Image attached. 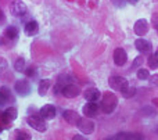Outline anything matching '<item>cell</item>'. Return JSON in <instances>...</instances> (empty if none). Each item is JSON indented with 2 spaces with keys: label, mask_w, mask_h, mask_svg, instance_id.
Returning a JSON list of instances; mask_svg holds the SVG:
<instances>
[{
  "label": "cell",
  "mask_w": 158,
  "mask_h": 140,
  "mask_svg": "<svg viewBox=\"0 0 158 140\" xmlns=\"http://www.w3.org/2000/svg\"><path fill=\"white\" fill-rule=\"evenodd\" d=\"M118 105V99L114 93L111 92H107V93L103 94L101 97V103H100V107H101V111L104 114H111L115 111Z\"/></svg>",
  "instance_id": "cell-1"
},
{
  "label": "cell",
  "mask_w": 158,
  "mask_h": 140,
  "mask_svg": "<svg viewBox=\"0 0 158 140\" xmlns=\"http://www.w3.org/2000/svg\"><path fill=\"white\" fill-rule=\"evenodd\" d=\"M27 122L31 128H33L38 132H46L47 130V124L42 117H36V115H31L27 118Z\"/></svg>",
  "instance_id": "cell-2"
},
{
  "label": "cell",
  "mask_w": 158,
  "mask_h": 140,
  "mask_svg": "<svg viewBox=\"0 0 158 140\" xmlns=\"http://www.w3.org/2000/svg\"><path fill=\"white\" fill-rule=\"evenodd\" d=\"M108 85L111 86V89L117 92H123L129 86V82L126 78L123 76H111L108 80Z\"/></svg>",
  "instance_id": "cell-3"
},
{
  "label": "cell",
  "mask_w": 158,
  "mask_h": 140,
  "mask_svg": "<svg viewBox=\"0 0 158 140\" xmlns=\"http://www.w3.org/2000/svg\"><path fill=\"white\" fill-rule=\"evenodd\" d=\"M31 89H32L31 83L25 79H18V80H15V83H14V90H15V93L21 97L28 96V94L31 93Z\"/></svg>",
  "instance_id": "cell-4"
},
{
  "label": "cell",
  "mask_w": 158,
  "mask_h": 140,
  "mask_svg": "<svg viewBox=\"0 0 158 140\" xmlns=\"http://www.w3.org/2000/svg\"><path fill=\"white\" fill-rule=\"evenodd\" d=\"M27 4L22 0H14L10 4V13L14 17H24L27 14Z\"/></svg>",
  "instance_id": "cell-5"
},
{
  "label": "cell",
  "mask_w": 158,
  "mask_h": 140,
  "mask_svg": "<svg viewBox=\"0 0 158 140\" xmlns=\"http://www.w3.org/2000/svg\"><path fill=\"white\" fill-rule=\"evenodd\" d=\"M77 126L83 135H90V133L94 132V122L90 118H87V117H83V118L79 119Z\"/></svg>",
  "instance_id": "cell-6"
},
{
  "label": "cell",
  "mask_w": 158,
  "mask_h": 140,
  "mask_svg": "<svg viewBox=\"0 0 158 140\" xmlns=\"http://www.w3.org/2000/svg\"><path fill=\"white\" fill-rule=\"evenodd\" d=\"M98 108H100V104H97V101H87V104H85L83 108H82V113H83L85 117L92 118V117L97 115Z\"/></svg>",
  "instance_id": "cell-7"
},
{
  "label": "cell",
  "mask_w": 158,
  "mask_h": 140,
  "mask_svg": "<svg viewBox=\"0 0 158 140\" xmlns=\"http://www.w3.org/2000/svg\"><path fill=\"white\" fill-rule=\"evenodd\" d=\"M133 32L136 33L137 36H144L146 33L148 32V22H147V19H144V18H140V19H137L136 22H135V25H133Z\"/></svg>",
  "instance_id": "cell-8"
},
{
  "label": "cell",
  "mask_w": 158,
  "mask_h": 140,
  "mask_svg": "<svg viewBox=\"0 0 158 140\" xmlns=\"http://www.w3.org/2000/svg\"><path fill=\"white\" fill-rule=\"evenodd\" d=\"M112 57H114L115 65H118V67L125 65L126 61H128V54H126V51L122 49V47H118V49H115Z\"/></svg>",
  "instance_id": "cell-9"
},
{
  "label": "cell",
  "mask_w": 158,
  "mask_h": 140,
  "mask_svg": "<svg viewBox=\"0 0 158 140\" xmlns=\"http://www.w3.org/2000/svg\"><path fill=\"white\" fill-rule=\"evenodd\" d=\"M71 82H72V79H71V76H69V75H67V74L60 75V76H58V80L56 82V86H54V93L56 94H60L61 92H63V89L65 88L67 85H69Z\"/></svg>",
  "instance_id": "cell-10"
},
{
  "label": "cell",
  "mask_w": 158,
  "mask_h": 140,
  "mask_svg": "<svg viewBox=\"0 0 158 140\" xmlns=\"http://www.w3.org/2000/svg\"><path fill=\"white\" fill-rule=\"evenodd\" d=\"M63 96L67 97V99H74V97H78L79 94H81V88L77 85H74V83H69V85H67L65 88L63 89Z\"/></svg>",
  "instance_id": "cell-11"
},
{
  "label": "cell",
  "mask_w": 158,
  "mask_h": 140,
  "mask_svg": "<svg viewBox=\"0 0 158 140\" xmlns=\"http://www.w3.org/2000/svg\"><path fill=\"white\" fill-rule=\"evenodd\" d=\"M135 47H136V50L140 51L142 54H148V53L151 51V43L143 38H139L135 40Z\"/></svg>",
  "instance_id": "cell-12"
},
{
  "label": "cell",
  "mask_w": 158,
  "mask_h": 140,
  "mask_svg": "<svg viewBox=\"0 0 158 140\" xmlns=\"http://www.w3.org/2000/svg\"><path fill=\"white\" fill-rule=\"evenodd\" d=\"M39 114H40V117L43 119H53V118H56V115H57V111H56L54 105L46 104L40 108V113Z\"/></svg>",
  "instance_id": "cell-13"
},
{
  "label": "cell",
  "mask_w": 158,
  "mask_h": 140,
  "mask_svg": "<svg viewBox=\"0 0 158 140\" xmlns=\"http://www.w3.org/2000/svg\"><path fill=\"white\" fill-rule=\"evenodd\" d=\"M63 118L65 119V121L68 122L69 125H74V126H77L78 121L81 119V117H79V114L77 113V111H74V110H65L63 113Z\"/></svg>",
  "instance_id": "cell-14"
},
{
  "label": "cell",
  "mask_w": 158,
  "mask_h": 140,
  "mask_svg": "<svg viewBox=\"0 0 158 140\" xmlns=\"http://www.w3.org/2000/svg\"><path fill=\"white\" fill-rule=\"evenodd\" d=\"M17 115H18V113H17V108L15 107H8L7 110L4 111V113L2 114V118H3V122L4 124H11L13 121H15L17 119Z\"/></svg>",
  "instance_id": "cell-15"
},
{
  "label": "cell",
  "mask_w": 158,
  "mask_h": 140,
  "mask_svg": "<svg viewBox=\"0 0 158 140\" xmlns=\"http://www.w3.org/2000/svg\"><path fill=\"white\" fill-rule=\"evenodd\" d=\"M83 96H85L86 101H97L101 97V92L96 88H90V89H87V90H85Z\"/></svg>",
  "instance_id": "cell-16"
},
{
  "label": "cell",
  "mask_w": 158,
  "mask_h": 140,
  "mask_svg": "<svg viewBox=\"0 0 158 140\" xmlns=\"http://www.w3.org/2000/svg\"><path fill=\"white\" fill-rule=\"evenodd\" d=\"M39 32V24L36 21H29L25 24V33L28 36H35Z\"/></svg>",
  "instance_id": "cell-17"
},
{
  "label": "cell",
  "mask_w": 158,
  "mask_h": 140,
  "mask_svg": "<svg viewBox=\"0 0 158 140\" xmlns=\"http://www.w3.org/2000/svg\"><path fill=\"white\" fill-rule=\"evenodd\" d=\"M117 140H143V135L140 133H128V132H122L119 135L115 136Z\"/></svg>",
  "instance_id": "cell-18"
},
{
  "label": "cell",
  "mask_w": 158,
  "mask_h": 140,
  "mask_svg": "<svg viewBox=\"0 0 158 140\" xmlns=\"http://www.w3.org/2000/svg\"><path fill=\"white\" fill-rule=\"evenodd\" d=\"M50 88H52V80L50 79H40L39 88H38L39 94H40V96H46V93L49 92Z\"/></svg>",
  "instance_id": "cell-19"
},
{
  "label": "cell",
  "mask_w": 158,
  "mask_h": 140,
  "mask_svg": "<svg viewBox=\"0 0 158 140\" xmlns=\"http://www.w3.org/2000/svg\"><path fill=\"white\" fill-rule=\"evenodd\" d=\"M4 36L7 39H10V40H15L18 38V29H17V27H14V25L7 27L4 31Z\"/></svg>",
  "instance_id": "cell-20"
},
{
  "label": "cell",
  "mask_w": 158,
  "mask_h": 140,
  "mask_svg": "<svg viewBox=\"0 0 158 140\" xmlns=\"http://www.w3.org/2000/svg\"><path fill=\"white\" fill-rule=\"evenodd\" d=\"M14 69L17 72H25V58L24 57H18L14 63Z\"/></svg>",
  "instance_id": "cell-21"
},
{
  "label": "cell",
  "mask_w": 158,
  "mask_h": 140,
  "mask_svg": "<svg viewBox=\"0 0 158 140\" xmlns=\"http://www.w3.org/2000/svg\"><path fill=\"white\" fill-rule=\"evenodd\" d=\"M136 92H137V90H136V88H135V86H131V85H129L128 88H126L123 92H121V93H122V96L125 97V99H132V97H135Z\"/></svg>",
  "instance_id": "cell-22"
},
{
  "label": "cell",
  "mask_w": 158,
  "mask_h": 140,
  "mask_svg": "<svg viewBox=\"0 0 158 140\" xmlns=\"http://www.w3.org/2000/svg\"><path fill=\"white\" fill-rule=\"evenodd\" d=\"M136 76H137V79H140V80H146L150 78V72L146 68H139L136 72Z\"/></svg>",
  "instance_id": "cell-23"
},
{
  "label": "cell",
  "mask_w": 158,
  "mask_h": 140,
  "mask_svg": "<svg viewBox=\"0 0 158 140\" xmlns=\"http://www.w3.org/2000/svg\"><path fill=\"white\" fill-rule=\"evenodd\" d=\"M14 140H32V136H31L29 133L24 132V130H18V132L15 133Z\"/></svg>",
  "instance_id": "cell-24"
},
{
  "label": "cell",
  "mask_w": 158,
  "mask_h": 140,
  "mask_svg": "<svg viewBox=\"0 0 158 140\" xmlns=\"http://www.w3.org/2000/svg\"><path fill=\"white\" fill-rule=\"evenodd\" d=\"M0 92H2V93L6 96V99H7V101H8V103H14V97H13V94H11L10 89H8L7 86H2Z\"/></svg>",
  "instance_id": "cell-25"
},
{
  "label": "cell",
  "mask_w": 158,
  "mask_h": 140,
  "mask_svg": "<svg viewBox=\"0 0 158 140\" xmlns=\"http://www.w3.org/2000/svg\"><path fill=\"white\" fill-rule=\"evenodd\" d=\"M147 64H148V67H150L151 69H157L158 68V58L156 57V54H151L150 57H148Z\"/></svg>",
  "instance_id": "cell-26"
},
{
  "label": "cell",
  "mask_w": 158,
  "mask_h": 140,
  "mask_svg": "<svg viewBox=\"0 0 158 140\" xmlns=\"http://www.w3.org/2000/svg\"><path fill=\"white\" fill-rule=\"evenodd\" d=\"M8 68V63L7 60H6L4 57H0V74H3V72H6Z\"/></svg>",
  "instance_id": "cell-27"
},
{
  "label": "cell",
  "mask_w": 158,
  "mask_h": 140,
  "mask_svg": "<svg viewBox=\"0 0 158 140\" xmlns=\"http://www.w3.org/2000/svg\"><path fill=\"white\" fill-rule=\"evenodd\" d=\"M142 64H143V58L139 56V57H136V58H135V61H133V64H132V67H131V68H132V69H139Z\"/></svg>",
  "instance_id": "cell-28"
},
{
  "label": "cell",
  "mask_w": 158,
  "mask_h": 140,
  "mask_svg": "<svg viewBox=\"0 0 158 140\" xmlns=\"http://www.w3.org/2000/svg\"><path fill=\"white\" fill-rule=\"evenodd\" d=\"M148 80H150V85L151 86H156V88H158V74L151 75V76L148 78Z\"/></svg>",
  "instance_id": "cell-29"
},
{
  "label": "cell",
  "mask_w": 158,
  "mask_h": 140,
  "mask_svg": "<svg viewBox=\"0 0 158 140\" xmlns=\"http://www.w3.org/2000/svg\"><path fill=\"white\" fill-rule=\"evenodd\" d=\"M151 25H153L156 29H158V13H154L151 15Z\"/></svg>",
  "instance_id": "cell-30"
},
{
  "label": "cell",
  "mask_w": 158,
  "mask_h": 140,
  "mask_svg": "<svg viewBox=\"0 0 158 140\" xmlns=\"http://www.w3.org/2000/svg\"><path fill=\"white\" fill-rule=\"evenodd\" d=\"M111 3L115 6V7H119V8H122V7H125V3H126V0H111Z\"/></svg>",
  "instance_id": "cell-31"
},
{
  "label": "cell",
  "mask_w": 158,
  "mask_h": 140,
  "mask_svg": "<svg viewBox=\"0 0 158 140\" xmlns=\"http://www.w3.org/2000/svg\"><path fill=\"white\" fill-rule=\"evenodd\" d=\"M7 99H6V96L4 94L2 93V92H0V107H2V105H4V104H7Z\"/></svg>",
  "instance_id": "cell-32"
},
{
  "label": "cell",
  "mask_w": 158,
  "mask_h": 140,
  "mask_svg": "<svg viewBox=\"0 0 158 140\" xmlns=\"http://www.w3.org/2000/svg\"><path fill=\"white\" fill-rule=\"evenodd\" d=\"M25 74H27L28 76H33V75H35V69H33V68H28V69H25Z\"/></svg>",
  "instance_id": "cell-33"
},
{
  "label": "cell",
  "mask_w": 158,
  "mask_h": 140,
  "mask_svg": "<svg viewBox=\"0 0 158 140\" xmlns=\"http://www.w3.org/2000/svg\"><path fill=\"white\" fill-rule=\"evenodd\" d=\"M72 140H87L85 136H82V135H74L72 136Z\"/></svg>",
  "instance_id": "cell-34"
},
{
  "label": "cell",
  "mask_w": 158,
  "mask_h": 140,
  "mask_svg": "<svg viewBox=\"0 0 158 140\" xmlns=\"http://www.w3.org/2000/svg\"><path fill=\"white\" fill-rule=\"evenodd\" d=\"M4 19H6L4 13H3V10H2V8H0V24H3V22H4Z\"/></svg>",
  "instance_id": "cell-35"
},
{
  "label": "cell",
  "mask_w": 158,
  "mask_h": 140,
  "mask_svg": "<svg viewBox=\"0 0 158 140\" xmlns=\"http://www.w3.org/2000/svg\"><path fill=\"white\" fill-rule=\"evenodd\" d=\"M126 3H129V4H137L139 0H126Z\"/></svg>",
  "instance_id": "cell-36"
},
{
  "label": "cell",
  "mask_w": 158,
  "mask_h": 140,
  "mask_svg": "<svg viewBox=\"0 0 158 140\" xmlns=\"http://www.w3.org/2000/svg\"><path fill=\"white\" fill-rule=\"evenodd\" d=\"M153 104H154V105H157V107H158V97H156V99H153Z\"/></svg>",
  "instance_id": "cell-37"
},
{
  "label": "cell",
  "mask_w": 158,
  "mask_h": 140,
  "mask_svg": "<svg viewBox=\"0 0 158 140\" xmlns=\"http://www.w3.org/2000/svg\"><path fill=\"white\" fill-rule=\"evenodd\" d=\"M106 140H117V138L114 136V138H108V139H106Z\"/></svg>",
  "instance_id": "cell-38"
},
{
  "label": "cell",
  "mask_w": 158,
  "mask_h": 140,
  "mask_svg": "<svg viewBox=\"0 0 158 140\" xmlns=\"http://www.w3.org/2000/svg\"><path fill=\"white\" fill-rule=\"evenodd\" d=\"M154 54H156V57L158 58V49H157V51H156V53H154Z\"/></svg>",
  "instance_id": "cell-39"
},
{
  "label": "cell",
  "mask_w": 158,
  "mask_h": 140,
  "mask_svg": "<svg viewBox=\"0 0 158 140\" xmlns=\"http://www.w3.org/2000/svg\"><path fill=\"white\" fill-rule=\"evenodd\" d=\"M2 44H3V39L0 38V46H2Z\"/></svg>",
  "instance_id": "cell-40"
},
{
  "label": "cell",
  "mask_w": 158,
  "mask_h": 140,
  "mask_svg": "<svg viewBox=\"0 0 158 140\" xmlns=\"http://www.w3.org/2000/svg\"><path fill=\"white\" fill-rule=\"evenodd\" d=\"M0 132H2V128H0Z\"/></svg>",
  "instance_id": "cell-41"
}]
</instances>
